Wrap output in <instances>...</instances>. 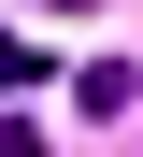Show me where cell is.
<instances>
[{"instance_id":"6da1fadb","label":"cell","mask_w":143,"mask_h":157,"mask_svg":"<svg viewBox=\"0 0 143 157\" xmlns=\"http://www.w3.org/2000/svg\"><path fill=\"white\" fill-rule=\"evenodd\" d=\"M72 100H86V114H129V100H143V71H129V57H86V86H72Z\"/></svg>"},{"instance_id":"7a4b0ae2","label":"cell","mask_w":143,"mask_h":157,"mask_svg":"<svg viewBox=\"0 0 143 157\" xmlns=\"http://www.w3.org/2000/svg\"><path fill=\"white\" fill-rule=\"evenodd\" d=\"M0 157H43V143H29V128H14V114H0Z\"/></svg>"}]
</instances>
